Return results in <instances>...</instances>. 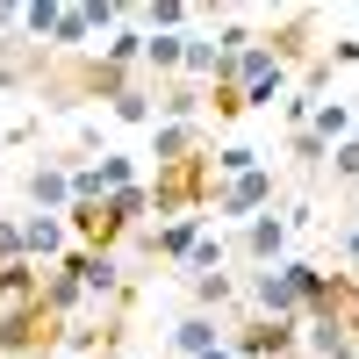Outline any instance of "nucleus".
I'll return each mask as SVG.
<instances>
[{
  "label": "nucleus",
  "instance_id": "1",
  "mask_svg": "<svg viewBox=\"0 0 359 359\" xmlns=\"http://www.w3.org/2000/svg\"><path fill=\"white\" fill-rule=\"evenodd\" d=\"M151 194V216L180 223V216H208V194H216V172H208V151L187 165H158V180H144Z\"/></svg>",
  "mask_w": 359,
  "mask_h": 359
},
{
  "label": "nucleus",
  "instance_id": "2",
  "mask_svg": "<svg viewBox=\"0 0 359 359\" xmlns=\"http://www.w3.org/2000/svg\"><path fill=\"white\" fill-rule=\"evenodd\" d=\"M57 338H65V323L43 302H22L0 316V359H57Z\"/></svg>",
  "mask_w": 359,
  "mask_h": 359
},
{
  "label": "nucleus",
  "instance_id": "3",
  "mask_svg": "<svg viewBox=\"0 0 359 359\" xmlns=\"http://www.w3.org/2000/svg\"><path fill=\"white\" fill-rule=\"evenodd\" d=\"M223 72H230L237 94H245V108H273V101H287V65H280V57L266 50L259 36H252V50H237Z\"/></svg>",
  "mask_w": 359,
  "mask_h": 359
},
{
  "label": "nucleus",
  "instance_id": "4",
  "mask_svg": "<svg viewBox=\"0 0 359 359\" xmlns=\"http://www.w3.org/2000/svg\"><path fill=\"white\" fill-rule=\"evenodd\" d=\"M273 201H280V180H273V165H252V172H237V180H216V194H208V216L252 223V216H266Z\"/></svg>",
  "mask_w": 359,
  "mask_h": 359
},
{
  "label": "nucleus",
  "instance_id": "5",
  "mask_svg": "<svg viewBox=\"0 0 359 359\" xmlns=\"http://www.w3.org/2000/svg\"><path fill=\"white\" fill-rule=\"evenodd\" d=\"M309 316H323V323H331L338 338H352V345H359V273H331Z\"/></svg>",
  "mask_w": 359,
  "mask_h": 359
},
{
  "label": "nucleus",
  "instance_id": "6",
  "mask_svg": "<svg viewBox=\"0 0 359 359\" xmlns=\"http://www.w3.org/2000/svg\"><path fill=\"white\" fill-rule=\"evenodd\" d=\"M15 230H22V259L29 266H57V259L72 252L65 216H36V208H29V216H15Z\"/></svg>",
  "mask_w": 359,
  "mask_h": 359
},
{
  "label": "nucleus",
  "instance_id": "7",
  "mask_svg": "<svg viewBox=\"0 0 359 359\" xmlns=\"http://www.w3.org/2000/svg\"><path fill=\"white\" fill-rule=\"evenodd\" d=\"M287 237H294L287 216H273V208H266V216H252L245 230H237V252H245L259 273H266V266H280V259H287Z\"/></svg>",
  "mask_w": 359,
  "mask_h": 359
},
{
  "label": "nucleus",
  "instance_id": "8",
  "mask_svg": "<svg viewBox=\"0 0 359 359\" xmlns=\"http://www.w3.org/2000/svg\"><path fill=\"white\" fill-rule=\"evenodd\" d=\"M230 352H237V359H287V352H294V323L245 316V323L230 331Z\"/></svg>",
  "mask_w": 359,
  "mask_h": 359
},
{
  "label": "nucleus",
  "instance_id": "9",
  "mask_svg": "<svg viewBox=\"0 0 359 359\" xmlns=\"http://www.w3.org/2000/svg\"><path fill=\"white\" fill-rule=\"evenodd\" d=\"M29 201H36V216H65L72 208V158H36L29 165Z\"/></svg>",
  "mask_w": 359,
  "mask_h": 359
},
{
  "label": "nucleus",
  "instance_id": "10",
  "mask_svg": "<svg viewBox=\"0 0 359 359\" xmlns=\"http://www.w3.org/2000/svg\"><path fill=\"white\" fill-rule=\"evenodd\" d=\"M201 151H208L201 123H151V158H158V165H187V158H201Z\"/></svg>",
  "mask_w": 359,
  "mask_h": 359
},
{
  "label": "nucleus",
  "instance_id": "11",
  "mask_svg": "<svg viewBox=\"0 0 359 359\" xmlns=\"http://www.w3.org/2000/svg\"><path fill=\"white\" fill-rule=\"evenodd\" d=\"M201 230H208V216H180V223H158V230H144V252H151V259H187Z\"/></svg>",
  "mask_w": 359,
  "mask_h": 359
},
{
  "label": "nucleus",
  "instance_id": "12",
  "mask_svg": "<svg viewBox=\"0 0 359 359\" xmlns=\"http://www.w3.org/2000/svg\"><path fill=\"white\" fill-rule=\"evenodd\" d=\"M151 108H158V123H201V115H208V86L172 79V86H165V94H158Z\"/></svg>",
  "mask_w": 359,
  "mask_h": 359
},
{
  "label": "nucleus",
  "instance_id": "13",
  "mask_svg": "<svg viewBox=\"0 0 359 359\" xmlns=\"http://www.w3.org/2000/svg\"><path fill=\"white\" fill-rule=\"evenodd\" d=\"M302 130H309V137L323 144V151H331V144H345V137L359 130V115H352L345 101H316V108H309V123H302Z\"/></svg>",
  "mask_w": 359,
  "mask_h": 359
},
{
  "label": "nucleus",
  "instance_id": "14",
  "mask_svg": "<svg viewBox=\"0 0 359 359\" xmlns=\"http://www.w3.org/2000/svg\"><path fill=\"white\" fill-rule=\"evenodd\" d=\"M36 287H43V266H29V259L0 266V316L22 309V302H36Z\"/></svg>",
  "mask_w": 359,
  "mask_h": 359
},
{
  "label": "nucleus",
  "instance_id": "15",
  "mask_svg": "<svg viewBox=\"0 0 359 359\" xmlns=\"http://www.w3.org/2000/svg\"><path fill=\"white\" fill-rule=\"evenodd\" d=\"M259 43L273 50L280 65H294V57H309V50H316V43H309V15H287V22L273 29V36H259Z\"/></svg>",
  "mask_w": 359,
  "mask_h": 359
},
{
  "label": "nucleus",
  "instance_id": "16",
  "mask_svg": "<svg viewBox=\"0 0 359 359\" xmlns=\"http://www.w3.org/2000/svg\"><path fill=\"white\" fill-rule=\"evenodd\" d=\"M101 65H115V72H137V65H144V29H137V22H123V29L101 43Z\"/></svg>",
  "mask_w": 359,
  "mask_h": 359
},
{
  "label": "nucleus",
  "instance_id": "17",
  "mask_svg": "<svg viewBox=\"0 0 359 359\" xmlns=\"http://www.w3.org/2000/svg\"><path fill=\"white\" fill-rule=\"evenodd\" d=\"M208 345H223V338H216V316L194 309V316L172 323V352H180V359H194V352H208Z\"/></svg>",
  "mask_w": 359,
  "mask_h": 359
},
{
  "label": "nucleus",
  "instance_id": "18",
  "mask_svg": "<svg viewBox=\"0 0 359 359\" xmlns=\"http://www.w3.org/2000/svg\"><path fill=\"white\" fill-rule=\"evenodd\" d=\"M94 187H101V201L123 194V187H137V158H130V151H101V158H94Z\"/></svg>",
  "mask_w": 359,
  "mask_h": 359
},
{
  "label": "nucleus",
  "instance_id": "19",
  "mask_svg": "<svg viewBox=\"0 0 359 359\" xmlns=\"http://www.w3.org/2000/svg\"><path fill=\"white\" fill-rule=\"evenodd\" d=\"M108 115H115L123 130H151V123H158V108H151V94H144V86H123V94L108 101Z\"/></svg>",
  "mask_w": 359,
  "mask_h": 359
},
{
  "label": "nucleus",
  "instance_id": "20",
  "mask_svg": "<svg viewBox=\"0 0 359 359\" xmlns=\"http://www.w3.org/2000/svg\"><path fill=\"white\" fill-rule=\"evenodd\" d=\"M180 57H187V36H144V72L172 79V72H180Z\"/></svg>",
  "mask_w": 359,
  "mask_h": 359
},
{
  "label": "nucleus",
  "instance_id": "21",
  "mask_svg": "<svg viewBox=\"0 0 359 359\" xmlns=\"http://www.w3.org/2000/svg\"><path fill=\"white\" fill-rule=\"evenodd\" d=\"M223 259H230V245H223L216 230H201V237H194V252L180 259V266H187V273H223Z\"/></svg>",
  "mask_w": 359,
  "mask_h": 359
},
{
  "label": "nucleus",
  "instance_id": "22",
  "mask_svg": "<svg viewBox=\"0 0 359 359\" xmlns=\"http://www.w3.org/2000/svg\"><path fill=\"white\" fill-rule=\"evenodd\" d=\"M108 216L123 223V230H137L144 216H151V194H144V180H137V187H123V194H108Z\"/></svg>",
  "mask_w": 359,
  "mask_h": 359
},
{
  "label": "nucleus",
  "instance_id": "23",
  "mask_svg": "<svg viewBox=\"0 0 359 359\" xmlns=\"http://www.w3.org/2000/svg\"><path fill=\"white\" fill-rule=\"evenodd\" d=\"M252 165H266L252 144H223V151H208V172H216V180H237V172H252Z\"/></svg>",
  "mask_w": 359,
  "mask_h": 359
},
{
  "label": "nucleus",
  "instance_id": "24",
  "mask_svg": "<svg viewBox=\"0 0 359 359\" xmlns=\"http://www.w3.org/2000/svg\"><path fill=\"white\" fill-rule=\"evenodd\" d=\"M208 115H216V123H237V115H245V94L230 86V72L208 79Z\"/></svg>",
  "mask_w": 359,
  "mask_h": 359
},
{
  "label": "nucleus",
  "instance_id": "25",
  "mask_svg": "<svg viewBox=\"0 0 359 359\" xmlns=\"http://www.w3.org/2000/svg\"><path fill=\"white\" fill-rule=\"evenodd\" d=\"M94 29H86V8H57V29H50V50H79Z\"/></svg>",
  "mask_w": 359,
  "mask_h": 359
},
{
  "label": "nucleus",
  "instance_id": "26",
  "mask_svg": "<svg viewBox=\"0 0 359 359\" xmlns=\"http://www.w3.org/2000/svg\"><path fill=\"white\" fill-rule=\"evenodd\" d=\"M230 294H237V280H230V273H194V302H201V316H208V309H223Z\"/></svg>",
  "mask_w": 359,
  "mask_h": 359
},
{
  "label": "nucleus",
  "instance_id": "27",
  "mask_svg": "<svg viewBox=\"0 0 359 359\" xmlns=\"http://www.w3.org/2000/svg\"><path fill=\"white\" fill-rule=\"evenodd\" d=\"M50 29H57V8H50V0H29V8H22V36L50 43Z\"/></svg>",
  "mask_w": 359,
  "mask_h": 359
},
{
  "label": "nucleus",
  "instance_id": "28",
  "mask_svg": "<svg viewBox=\"0 0 359 359\" xmlns=\"http://www.w3.org/2000/svg\"><path fill=\"white\" fill-rule=\"evenodd\" d=\"M323 165H331L338 180H359V130H352L345 144H331V158H323Z\"/></svg>",
  "mask_w": 359,
  "mask_h": 359
},
{
  "label": "nucleus",
  "instance_id": "29",
  "mask_svg": "<svg viewBox=\"0 0 359 359\" xmlns=\"http://www.w3.org/2000/svg\"><path fill=\"white\" fill-rule=\"evenodd\" d=\"M287 151H294V165H309V172H316L323 158H331V151H323V144H316L309 130H294V137H287Z\"/></svg>",
  "mask_w": 359,
  "mask_h": 359
},
{
  "label": "nucleus",
  "instance_id": "30",
  "mask_svg": "<svg viewBox=\"0 0 359 359\" xmlns=\"http://www.w3.org/2000/svg\"><path fill=\"white\" fill-rule=\"evenodd\" d=\"M22 259V230H15V216H0V266H15Z\"/></svg>",
  "mask_w": 359,
  "mask_h": 359
},
{
  "label": "nucleus",
  "instance_id": "31",
  "mask_svg": "<svg viewBox=\"0 0 359 359\" xmlns=\"http://www.w3.org/2000/svg\"><path fill=\"white\" fill-rule=\"evenodd\" d=\"M323 65H359V43H352V36H338V43H331V57H323Z\"/></svg>",
  "mask_w": 359,
  "mask_h": 359
},
{
  "label": "nucleus",
  "instance_id": "32",
  "mask_svg": "<svg viewBox=\"0 0 359 359\" xmlns=\"http://www.w3.org/2000/svg\"><path fill=\"white\" fill-rule=\"evenodd\" d=\"M345 266L359 273V216H352V230H345Z\"/></svg>",
  "mask_w": 359,
  "mask_h": 359
},
{
  "label": "nucleus",
  "instance_id": "33",
  "mask_svg": "<svg viewBox=\"0 0 359 359\" xmlns=\"http://www.w3.org/2000/svg\"><path fill=\"white\" fill-rule=\"evenodd\" d=\"M194 359H237V352H230V338H223V345H208V352H194Z\"/></svg>",
  "mask_w": 359,
  "mask_h": 359
}]
</instances>
